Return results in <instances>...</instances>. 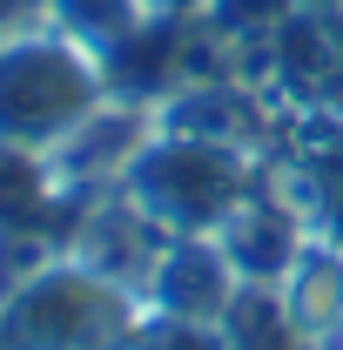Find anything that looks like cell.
<instances>
[{
    "instance_id": "obj_1",
    "label": "cell",
    "mask_w": 343,
    "mask_h": 350,
    "mask_svg": "<svg viewBox=\"0 0 343 350\" xmlns=\"http://www.w3.org/2000/svg\"><path fill=\"white\" fill-rule=\"evenodd\" d=\"M81 94H87V81L61 54L27 47V54H7V61H0V115H7L14 129H47V122L74 115Z\"/></svg>"
},
{
    "instance_id": "obj_2",
    "label": "cell",
    "mask_w": 343,
    "mask_h": 350,
    "mask_svg": "<svg viewBox=\"0 0 343 350\" xmlns=\"http://www.w3.org/2000/svg\"><path fill=\"white\" fill-rule=\"evenodd\" d=\"M87 310H94L87 290H41L34 304L20 310V323L41 330V344H74V337L87 330Z\"/></svg>"
},
{
    "instance_id": "obj_3",
    "label": "cell",
    "mask_w": 343,
    "mask_h": 350,
    "mask_svg": "<svg viewBox=\"0 0 343 350\" xmlns=\"http://www.w3.org/2000/svg\"><path fill=\"white\" fill-rule=\"evenodd\" d=\"M283 61L297 81H330L337 75V34L323 21H290L283 27Z\"/></svg>"
},
{
    "instance_id": "obj_4",
    "label": "cell",
    "mask_w": 343,
    "mask_h": 350,
    "mask_svg": "<svg viewBox=\"0 0 343 350\" xmlns=\"http://www.w3.org/2000/svg\"><path fill=\"white\" fill-rule=\"evenodd\" d=\"M61 14L87 34H128L135 27V0H61Z\"/></svg>"
},
{
    "instance_id": "obj_5",
    "label": "cell",
    "mask_w": 343,
    "mask_h": 350,
    "mask_svg": "<svg viewBox=\"0 0 343 350\" xmlns=\"http://www.w3.org/2000/svg\"><path fill=\"white\" fill-rule=\"evenodd\" d=\"M290 14V0H215V21H229V27H249V21H283Z\"/></svg>"
}]
</instances>
